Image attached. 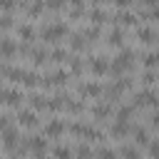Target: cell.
Masks as SVG:
<instances>
[{"label":"cell","mask_w":159,"mask_h":159,"mask_svg":"<svg viewBox=\"0 0 159 159\" xmlns=\"http://www.w3.org/2000/svg\"><path fill=\"white\" fill-rule=\"evenodd\" d=\"M107 20H109V15H107L102 7H94V10L89 12V22H92V25H97V27H102Z\"/></svg>","instance_id":"2e32d148"},{"label":"cell","mask_w":159,"mask_h":159,"mask_svg":"<svg viewBox=\"0 0 159 159\" xmlns=\"http://www.w3.org/2000/svg\"><path fill=\"white\" fill-rule=\"evenodd\" d=\"M65 2H67V0H45V7H50V10H62Z\"/></svg>","instance_id":"8d00e7d4"},{"label":"cell","mask_w":159,"mask_h":159,"mask_svg":"<svg viewBox=\"0 0 159 159\" xmlns=\"http://www.w3.org/2000/svg\"><path fill=\"white\" fill-rule=\"evenodd\" d=\"M154 82H157V75H154V70H149V72L144 75V84H147V87H152Z\"/></svg>","instance_id":"f35d334b"},{"label":"cell","mask_w":159,"mask_h":159,"mask_svg":"<svg viewBox=\"0 0 159 159\" xmlns=\"http://www.w3.org/2000/svg\"><path fill=\"white\" fill-rule=\"evenodd\" d=\"M137 40L144 42V45H154V42H157V32H154V27H139V30H137Z\"/></svg>","instance_id":"5bb4252c"},{"label":"cell","mask_w":159,"mask_h":159,"mask_svg":"<svg viewBox=\"0 0 159 159\" xmlns=\"http://www.w3.org/2000/svg\"><path fill=\"white\" fill-rule=\"evenodd\" d=\"M132 134H134V144H137V147H147V144H149V139H152V134H149L144 127L132 129Z\"/></svg>","instance_id":"9a60e30c"},{"label":"cell","mask_w":159,"mask_h":159,"mask_svg":"<svg viewBox=\"0 0 159 159\" xmlns=\"http://www.w3.org/2000/svg\"><path fill=\"white\" fill-rule=\"evenodd\" d=\"M70 132L75 137H82V139H102V134L92 127V124H80V122H72L70 124Z\"/></svg>","instance_id":"3957f363"},{"label":"cell","mask_w":159,"mask_h":159,"mask_svg":"<svg viewBox=\"0 0 159 159\" xmlns=\"http://www.w3.org/2000/svg\"><path fill=\"white\" fill-rule=\"evenodd\" d=\"M70 67H72V72H75V75H80V72L84 70V65H82V60H80V57H72V60H70Z\"/></svg>","instance_id":"d590c367"},{"label":"cell","mask_w":159,"mask_h":159,"mask_svg":"<svg viewBox=\"0 0 159 159\" xmlns=\"http://www.w3.org/2000/svg\"><path fill=\"white\" fill-rule=\"evenodd\" d=\"M17 124H20V127L32 129V127H37V124H40V117L35 114V109H20V112H17Z\"/></svg>","instance_id":"8992f818"},{"label":"cell","mask_w":159,"mask_h":159,"mask_svg":"<svg viewBox=\"0 0 159 159\" xmlns=\"http://www.w3.org/2000/svg\"><path fill=\"white\" fill-rule=\"evenodd\" d=\"M0 77H2V70H0Z\"/></svg>","instance_id":"f6af8a7d"},{"label":"cell","mask_w":159,"mask_h":159,"mask_svg":"<svg viewBox=\"0 0 159 159\" xmlns=\"http://www.w3.org/2000/svg\"><path fill=\"white\" fill-rule=\"evenodd\" d=\"M129 132H132V129H129V122H114V124H112V132H109V134H112L114 139H122V137H127Z\"/></svg>","instance_id":"e0dca14e"},{"label":"cell","mask_w":159,"mask_h":159,"mask_svg":"<svg viewBox=\"0 0 159 159\" xmlns=\"http://www.w3.org/2000/svg\"><path fill=\"white\" fill-rule=\"evenodd\" d=\"M84 42H87V40H84V37H82L80 32L70 37V47H72V50H84Z\"/></svg>","instance_id":"f546056e"},{"label":"cell","mask_w":159,"mask_h":159,"mask_svg":"<svg viewBox=\"0 0 159 159\" xmlns=\"http://www.w3.org/2000/svg\"><path fill=\"white\" fill-rule=\"evenodd\" d=\"M107 42H109L112 47H122V45H124V30H122V27H114V30L109 32Z\"/></svg>","instance_id":"ffe728a7"},{"label":"cell","mask_w":159,"mask_h":159,"mask_svg":"<svg viewBox=\"0 0 159 159\" xmlns=\"http://www.w3.org/2000/svg\"><path fill=\"white\" fill-rule=\"evenodd\" d=\"M40 80H42V77H40L37 72H27V70H25V72H22V80H20V84H25V87H37V84H40Z\"/></svg>","instance_id":"603a6c76"},{"label":"cell","mask_w":159,"mask_h":159,"mask_svg":"<svg viewBox=\"0 0 159 159\" xmlns=\"http://www.w3.org/2000/svg\"><path fill=\"white\" fill-rule=\"evenodd\" d=\"M65 134V124L60 122V119H50L47 124H45V137L47 139H60Z\"/></svg>","instance_id":"30bf717a"},{"label":"cell","mask_w":159,"mask_h":159,"mask_svg":"<svg viewBox=\"0 0 159 159\" xmlns=\"http://www.w3.org/2000/svg\"><path fill=\"white\" fill-rule=\"evenodd\" d=\"M0 55H2L5 60H12V57L17 55V42L10 40V37H0Z\"/></svg>","instance_id":"8fae6325"},{"label":"cell","mask_w":159,"mask_h":159,"mask_svg":"<svg viewBox=\"0 0 159 159\" xmlns=\"http://www.w3.org/2000/svg\"><path fill=\"white\" fill-rule=\"evenodd\" d=\"M114 5H119V7H129L132 0H114Z\"/></svg>","instance_id":"b9f144b4"},{"label":"cell","mask_w":159,"mask_h":159,"mask_svg":"<svg viewBox=\"0 0 159 159\" xmlns=\"http://www.w3.org/2000/svg\"><path fill=\"white\" fill-rule=\"evenodd\" d=\"M17 142H20V132L15 127H5L2 129V147L7 152H15L17 149Z\"/></svg>","instance_id":"5b68a950"},{"label":"cell","mask_w":159,"mask_h":159,"mask_svg":"<svg viewBox=\"0 0 159 159\" xmlns=\"http://www.w3.org/2000/svg\"><path fill=\"white\" fill-rule=\"evenodd\" d=\"M122 159H142V152L137 149V147H129V144H124V147H119V152H117Z\"/></svg>","instance_id":"7402d4cb"},{"label":"cell","mask_w":159,"mask_h":159,"mask_svg":"<svg viewBox=\"0 0 159 159\" xmlns=\"http://www.w3.org/2000/svg\"><path fill=\"white\" fill-rule=\"evenodd\" d=\"M75 159H92V149L87 144H80L77 152H75Z\"/></svg>","instance_id":"d6a6232c"},{"label":"cell","mask_w":159,"mask_h":159,"mask_svg":"<svg viewBox=\"0 0 159 159\" xmlns=\"http://www.w3.org/2000/svg\"><path fill=\"white\" fill-rule=\"evenodd\" d=\"M65 102H67V94H55V97H50V102H45V107L57 112V109H65Z\"/></svg>","instance_id":"44dd1931"},{"label":"cell","mask_w":159,"mask_h":159,"mask_svg":"<svg viewBox=\"0 0 159 159\" xmlns=\"http://www.w3.org/2000/svg\"><path fill=\"white\" fill-rule=\"evenodd\" d=\"M92 2H94V5H97V7H99V5H104V2H107V0H92Z\"/></svg>","instance_id":"ee69618b"},{"label":"cell","mask_w":159,"mask_h":159,"mask_svg":"<svg viewBox=\"0 0 159 159\" xmlns=\"http://www.w3.org/2000/svg\"><path fill=\"white\" fill-rule=\"evenodd\" d=\"M142 62H144L149 70H154V67H157V52H147V55L142 57Z\"/></svg>","instance_id":"836d02e7"},{"label":"cell","mask_w":159,"mask_h":159,"mask_svg":"<svg viewBox=\"0 0 159 159\" xmlns=\"http://www.w3.org/2000/svg\"><path fill=\"white\" fill-rule=\"evenodd\" d=\"M67 57H70V52L62 50V47H57V50H52V52L47 55V60H52V62H65Z\"/></svg>","instance_id":"83f0119b"},{"label":"cell","mask_w":159,"mask_h":159,"mask_svg":"<svg viewBox=\"0 0 159 159\" xmlns=\"http://www.w3.org/2000/svg\"><path fill=\"white\" fill-rule=\"evenodd\" d=\"M97 159H119V154H117L114 149L102 147V149H97Z\"/></svg>","instance_id":"1f68e13d"},{"label":"cell","mask_w":159,"mask_h":159,"mask_svg":"<svg viewBox=\"0 0 159 159\" xmlns=\"http://www.w3.org/2000/svg\"><path fill=\"white\" fill-rule=\"evenodd\" d=\"M5 127H10V117H7V114H0V132H2Z\"/></svg>","instance_id":"60d3db41"},{"label":"cell","mask_w":159,"mask_h":159,"mask_svg":"<svg viewBox=\"0 0 159 159\" xmlns=\"http://www.w3.org/2000/svg\"><path fill=\"white\" fill-rule=\"evenodd\" d=\"M47 55H50L47 50H30V57H32L35 65H45L47 62Z\"/></svg>","instance_id":"f1b7e54d"},{"label":"cell","mask_w":159,"mask_h":159,"mask_svg":"<svg viewBox=\"0 0 159 159\" xmlns=\"http://www.w3.org/2000/svg\"><path fill=\"white\" fill-rule=\"evenodd\" d=\"M134 60H137V55H134V50H127V47H122L119 52H117V57L109 62V72L112 75H124L132 65H134Z\"/></svg>","instance_id":"6da1fadb"},{"label":"cell","mask_w":159,"mask_h":159,"mask_svg":"<svg viewBox=\"0 0 159 159\" xmlns=\"http://www.w3.org/2000/svg\"><path fill=\"white\" fill-rule=\"evenodd\" d=\"M134 104H122L119 109H117V122H129L132 119V114H134Z\"/></svg>","instance_id":"cb8c5ba5"},{"label":"cell","mask_w":159,"mask_h":159,"mask_svg":"<svg viewBox=\"0 0 159 159\" xmlns=\"http://www.w3.org/2000/svg\"><path fill=\"white\" fill-rule=\"evenodd\" d=\"M102 94V84L99 82H82L80 84V97L84 99H97Z\"/></svg>","instance_id":"52a82bcc"},{"label":"cell","mask_w":159,"mask_h":159,"mask_svg":"<svg viewBox=\"0 0 159 159\" xmlns=\"http://www.w3.org/2000/svg\"><path fill=\"white\" fill-rule=\"evenodd\" d=\"M154 104H157V92L152 87L134 94V107H154Z\"/></svg>","instance_id":"277c9868"},{"label":"cell","mask_w":159,"mask_h":159,"mask_svg":"<svg viewBox=\"0 0 159 159\" xmlns=\"http://www.w3.org/2000/svg\"><path fill=\"white\" fill-rule=\"evenodd\" d=\"M80 35H82L87 42H94V40L99 37V27H97V25H89V27H87V30H82Z\"/></svg>","instance_id":"4316f807"},{"label":"cell","mask_w":159,"mask_h":159,"mask_svg":"<svg viewBox=\"0 0 159 159\" xmlns=\"http://www.w3.org/2000/svg\"><path fill=\"white\" fill-rule=\"evenodd\" d=\"M0 27H2V30H5V27H12V17H10L7 12H5L2 17H0Z\"/></svg>","instance_id":"ab89813d"},{"label":"cell","mask_w":159,"mask_h":159,"mask_svg":"<svg viewBox=\"0 0 159 159\" xmlns=\"http://www.w3.org/2000/svg\"><path fill=\"white\" fill-rule=\"evenodd\" d=\"M55 159H72V149L70 147H55Z\"/></svg>","instance_id":"4dcf8cb0"},{"label":"cell","mask_w":159,"mask_h":159,"mask_svg":"<svg viewBox=\"0 0 159 159\" xmlns=\"http://www.w3.org/2000/svg\"><path fill=\"white\" fill-rule=\"evenodd\" d=\"M15 159H17V157H15Z\"/></svg>","instance_id":"bcb514c9"},{"label":"cell","mask_w":159,"mask_h":159,"mask_svg":"<svg viewBox=\"0 0 159 159\" xmlns=\"http://www.w3.org/2000/svg\"><path fill=\"white\" fill-rule=\"evenodd\" d=\"M15 5H17V0H0V10H2V12L15 10Z\"/></svg>","instance_id":"74e56055"},{"label":"cell","mask_w":159,"mask_h":159,"mask_svg":"<svg viewBox=\"0 0 159 159\" xmlns=\"http://www.w3.org/2000/svg\"><path fill=\"white\" fill-rule=\"evenodd\" d=\"M67 35H70V27L65 22H50L42 27V40H47V42H60Z\"/></svg>","instance_id":"7a4b0ae2"},{"label":"cell","mask_w":159,"mask_h":159,"mask_svg":"<svg viewBox=\"0 0 159 159\" xmlns=\"http://www.w3.org/2000/svg\"><path fill=\"white\" fill-rule=\"evenodd\" d=\"M30 104H32V109H42L45 107V97L42 94H32L30 97Z\"/></svg>","instance_id":"e575fe53"},{"label":"cell","mask_w":159,"mask_h":159,"mask_svg":"<svg viewBox=\"0 0 159 159\" xmlns=\"http://www.w3.org/2000/svg\"><path fill=\"white\" fill-rule=\"evenodd\" d=\"M109 114H112V107L109 104H94L92 107V117L94 119H107Z\"/></svg>","instance_id":"d4e9b609"},{"label":"cell","mask_w":159,"mask_h":159,"mask_svg":"<svg viewBox=\"0 0 159 159\" xmlns=\"http://www.w3.org/2000/svg\"><path fill=\"white\" fill-rule=\"evenodd\" d=\"M25 147H27L32 154H42V152L47 149V137H30V139L25 142Z\"/></svg>","instance_id":"4fadbf2b"},{"label":"cell","mask_w":159,"mask_h":159,"mask_svg":"<svg viewBox=\"0 0 159 159\" xmlns=\"http://www.w3.org/2000/svg\"><path fill=\"white\" fill-rule=\"evenodd\" d=\"M45 87H62L65 82H67V72L65 70H55V72H50L45 80H40Z\"/></svg>","instance_id":"ba28073f"},{"label":"cell","mask_w":159,"mask_h":159,"mask_svg":"<svg viewBox=\"0 0 159 159\" xmlns=\"http://www.w3.org/2000/svg\"><path fill=\"white\" fill-rule=\"evenodd\" d=\"M67 2H70V5H75V7H82V5H84V0H67Z\"/></svg>","instance_id":"7bdbcfd3"},{"label":"cell","mask_w":159,"mask_h":159,"mask_svg":"<svg viewBox=\"0 0 159 159\" xmlns=\"http://www.w3.org/2000/svg\"><path fill=\"white\" fill-rule=\"evenodd\" d=\"M137 20H139V17H137L134 12H127V10H122V12L114 15V22H117V25H134Z\"/></svg>","instance_id":"ac0fdd59"},{"label":"cell","mask_w":159,"mask_h":159,"mask_svg":"<svg viewBox=\"0 0 159 159\" xmlns=\"http://www.w3.org/2000/svg\"><path fill=\"white\" fill-rule=\"evenodd\" d=\"M22 99H25V97H22L20 89H2V104H7V107H20Z\"/></svg>","instance_id":"7c38bea8"},{"label":"cell","mask_w":159,"mask_h":159,"mask_svg":"<svg viewBox=\"0 0 159 159\" xmlns=\"http://www.w3.org/2000/svg\"><path fill=\"white\" fill-rule=\"evenodd\" d=\"M17 35H20V40H25V42H32V40L37 37V30H35L32 25H20V27H17Z\"/></svg>","instance_id":"d6986e66"},{"label":"cell","mask_w":159,"mask_h":159,"mask_svg":"<svg viewBox=\"0 0 159 159\" xmlns=\"http://www.w3.org/2000/svg\"><path fill=\"white\" fill-rule=\"evenodd\" d=\"M42 10H45V0H32V2L27 5V15H30V17H37Z\"/></svg>","instance_id":"484cf974"},{"label":"cell","mask_w":159,"mask_h":159,"mask_svg":"<svg viewBox=\"0 0 159 159\" xmlns=\"http://www.w3.org/2000/svg\"><path fill=\"white\" fill-rule=\"evenodd\" d=\"M89 70H92V75H104V72H109V60L104 57V55H97V57H92L89 60Z\"/></svg>","instance_id":"9c48e42d"}]
</instances>
